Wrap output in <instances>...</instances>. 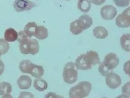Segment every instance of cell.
<instances>
[{"label": "cell", "mask_w": 130, "mask_h": 98, "mask_svg": "<svg viewBox=\"0 0 130 98\" xmlns=\"http://www.w3.org/2000/svg\"><path fill=\"white\" fill-rule=\"evenodd\" d=\"M17 40L19 42L20 52L22 54H30L35 55L39 51L40 46L38 40L35 39H30L26 36L24 31L18 33Z\"/></svg>", "instance_id": "cell-1"}, {"label": "cell", "mask_w": 130, "mask_h": 98, "mask_svg": "<svg viewBox=\"0 0 130 98\" xmlns=\"http://www.w3.org/2000/svg\"><path fill=\"white\" fill-rule=\"evenodd\" d=\"M100 63V59L98 53L95 51H90L77 57L75 64L78 69L87 70Z\"/></svg>", "instance_id": "cell-2"}, {"label": "cell", "mask_w": 130, "mask_h": 98, "mask_svg": "<svg viewBox=\"0 0 130 98\" xmlns=\"http://www.w3.org/2000/svg\"><path fill=\"white\" fill-rule=\"evenodd\" d=\"M93 24L91 18L87 14L80 16L78 19L74 21L70 24V31L73 35L81 34L85 30L90 27Z\"/></svg>", "instance_id": "cell-3"}, {"label": "cell", "mask_w": 130, "mask_h": 98, "mask_svg": "<svg viewBox=\"0 0 130 98\" xmlns=\"http://www.w3.org/2000/svg\"><path fill=\"white\" fill-rule=\"evenodd\" d=\"M19 69L22 73L30 74L36 78H40L44 75V70L42 67L34 64L29 60L26 59L21 61Z\"/></svg>", "instance_id": "cell-4"}, {"label": "cell", "mask_w": 130, "mask_h": 98, "mask_svg": "<svg viewBox=\"0 0 130 98\" xmlns=\"http://www.w3.org/2000/svg\"><path fill=\"white\" fill-rule=\"evenodd\" d=\"M91 90V84L87 81H83L70 90L69 97L72 98H84L88 96Z\"/></svg>", "instance_id": "cell-5"}, {"label": "cell", "mask_w": 130, "mask_h": 98, "mask_svg": "<svg viewBox=\"0 0 130 98\" xmlns=\"http://www.w3.org/2000/svg\"><path fill=\"white\" fill-rule=\"evenodd\" d=\"M63 77L64 81L69 84L75 83L78 79V69L75 63L69 62L63 68Z\"/></svg>", "instance_id": "cell-6"}, {"label": "cell", "mask_w": 130, "mask_h": 98, "mask_svg": "<svg viewBox=\"0 0 130 98\" xmlns=\"http://www.w3.org/2000/svg\"><path fill=\"white\" fill-rule=\"evenodd\" d=\"M130 8L125 9L117 16L116 19V24L119 27L127 28L130 25Z\"/></svg>", "instance_id": "cell-7"}, {"label": "cell", "mask_w": 130, "mask_h": 98, "mask_svg": "<svg viewBox=\"0 0 130 98\" xmlns=\"http://www.w3.org/2000/svg\"><path fill=\"white\" fill-rule=\"evenodd\" d=\"M36 6L35 3L28 0H15L13 4L14 9L18 12L30 10Z\"/></svg>", "instance_id": "cell-8"}, {"label": "cell", "mask_w": 130, "mask_h": 98, "mask_svg": "<svg viewBox=\"0 0 130 98\" xmlns=\"http://www.w3.org/2000/svg\"><path fill=\"white\" fill-rule=\"evenodd\" d=\"M106 77V83L111 89H116L121 85V78L117 74L111 72Z\"/></svg>", "instance_id": "cell-9"}, {"label": "cell", "mask_w": 130, "mask_h": 98, "mask_svg": "<svg viewBox=\"0 0 130 98\" xmlns=\"http://www.w3.org/2000/svg\"><path fill=\"white\" fill-rule=\"evenodd\" d=\"M117 13V9L112 5H107L103 7L101 9L102 17L106 20H111Z\"/></svg>", "instance_id": "cell-10"}, {"label": "cell", "mask_w": 130, "mask_h": 98, "mask_svg": "<svg viewBox=\"0 0 130 98\" xmlns=\"http://www.w3.org/2000/svg\"><path fill=\"white\" fill-rule=\"evenodd\" d=\"M103 62L108 69L113 71L119 64V59L115 53H110L106 55Z\"/></svg>", "instance_id": "cell-11"}, {"label": "cell", "mask_w": 130, "mask_h": 98, "mask_svg": "<svg viewBox=\"0 0 130 98\" xmlns=\"http://www.w3.org/2000/svg\"><path fill=\"white\" fill-rule=\"evenodd\" d=\"M17 83L20 89L26 90L31 87L32 80L28 76H21L18 79Z\"/></svg>", "instance_id": "cell-12"}, {"label": "cell", "mask_w": 130, "mask_h": 98, "mask_svg": "<svg viewBox=\"0 0 130 98\" xmlns=\"http://www.w3.org/2000/svg\"><path fill=\"white\" fill-rule=\"evenodd\" d=\"M12 91V87L9 83L4 81L1 84L0 95L2 98H12L10 94Z\"/></svg>", "instance_id": "cell-13"}, {"label": "cell", "mask_w": 130, "mask_h": 98, "mask_svg": "<svg viewBox=\"0 0 130 98\" xmlns=\"http://www.w3.org/2000/svg\"><path fill=\"white\" fill-rule=\"evenodd\" d=\"M48 36V30L43 26H38L35 32V37L40 40L46 39Z\"/></svg>", "instance_id": "cell-14"}, {"label": "cell", "mask_w": 130, "mask_h": 98, "mask_svg": "<svg viewBox=\"0 0 130 98\" xmlns=\"http://www.w3.org/2000/svg\"><path fill=\"white\" fill-rule=\"evenodd\" d=\"M4 38L7 42H15L17 40L18 34L14 29L9 28L5 30L4 33Z\"/></svg>", "instance_id": "cell-15"}, {"label": "cell", "mask_w": 130, "mask_h": 98, "mask_svg": "<svg viewBox=\"0 0 130 98\" xmlns=\"http://www.w3.org/2000/svg\"><path fill=\"white\" fill-rule=\"evenodd\" d=\"M93 31V36L98 39H105L108 36L107 30L102 26L95 27Z\"/></svg>", "instance_id": "cell-16"}, {"label": "cell", "mask_w": 130, "mask_h": 98, "mask_svg": "<svg viewBox=\"0 0 130 98\" xmlns=\"http://www.w3.org/2000/svg\"><path fill=\"white\" fill-rule=\"evenodd\" d=\"M130 34H124L120 39V44L122 48L127 52L130 51Z\"/></svg>", "instance_id": "cell-17"}, {"label": "cell", "mask_w": 130, "mask_h": 98, "mask_svg": "<svg viewBox=\"0 0 130 98\" xmlns=\"http://www.w3.org/2000/svg\"><path fill=\"white\" fill-rule=\"evenodd\" d=\"M37 26V25L35 22H29L24 27V31L29 38H31L32 36H34Z\"/></svg>", "instance_id": "cell-18"}, {"label": "cell", "mask_w": 130, "mask_h": 98, "mask_svg": "<svg viewBox=\"0 0 130 98\" xmlns=\"http://www.w3.org/2000/svg\"><path fill=\"white\" fill-rule=\"evenodd\" d=\"M78 8L81 12L87 13L91 7V3L89 0H79L77 4Z\"/></svg>", "instance_id": "cell-19"}, {"label": "cell", "mask_w": 130, "mask_h": 98, "mask_svg": "<svg viewBox=\"0 0 130 98\" xmlns=\"http://www.w3.org/2000/svg\"><path fill=\"white\" fill-rule=\"evenodd\" d=\"M34 86L36 90L40 92H42L47 89L48 85L44 80L38 79L35 80Z\"/></svg>", "instance_id": "cell-20"}, {"label": "cell", "mask_w": 130, "mask_h": 98, "mask_svg": "<svg viewBox=\"0 0 130 98\" xmlns=\"http://www.w3.org/2000/svg\"><path fill=\"white\" fill-rule=\"evenodd\" d=\"M9 48V44L7 41L3 38H0V56L7 52Z\"/></svg>", "instance_id": "cell-21"}, {"label": "cell", "mask_w": 130, "mask_h": 98, "mask_svg": "<svg viewBox=\"0 0 130 98\" xmlns=\"http://www.w3.org/2000/svg\"><path fill=\"white\" fill-rule=\"evenodd\" d=\"M99 71V73L104 77H106L108 74L113 72V71H111L108 69V68L104 64L103 62L100 63Z\"/></svg>", "instance_id": "cell-22"}, {"label": "cell", "mask_w": 130, "mask_h": 98, "mask_svg": "<svg viewBox=\"0 0 130 98\" xmlns=\"http://www.w3.org/2000/svg\"><path fill=\"white\" fill-rule=\"evenodd\" d=\"M115 4L119 7L128 6L130 3V0H113Z\"/></svg>", "instance_id": "cell-23"}, {"label": "cell", "mask_w": 130, "mask_h": 98, "mask_svg": "<svg viewBox=\"0 0 130 98\" xmlns=\"http://www.w3.org/2000/svg\"><path fill=\"white\" fill-rule=\"evenodd\" d=\"M122 94L124 95L125 97H130V82H128V83L125 84L122 87Z\"/></svg>", "instance_id": "cell-24"}, {"label": "cell", "mask_w": 130, "mask_h": 98, "mask_svg": "<svg viewBox=\"0 0 130 98\" xmlns=\"http://www.w3.org/2000/svg\"><path fill=\"white\" fill-rule=\"evenodd\" d=\"M106 0H90L91 3L97 5H100L103 4Z\"/></svg>", "instance_id": "cell-25"}, {"label": "cell", "mask_w": 130, "mask_h": 98, "mask_svg": "<svg viewBox=\"0 0 130 98\" xmlns=\"http://www.w3.org/2000/svg\"><path fill=\"white\" fill-rule=\"evenodd\" d=\"M1 57V56H0ZM5 69V65L1 59H0V76L2 75Z\"/></svg>", "instance_id": "cell-26"}, {"label": "cell", "mask_w": 130, "mask_h": 98, "mask_svg": "<svg viewBox=\"0 0 130 98\" xmlns=\"http://www.w3.org/2000/svg\"><path fill=\"white\" fill-rule=\"evenodd\" d=\"M65 1H71V0H65Z\"/></svg>", "instance_id": "cell-27"}, {"label": "cell", "mask_w": 130, "mask_h": 98, "mask_svg": "<svg viewBox=\"0 0 130 98\" xmlns=\"http://www.w3.org/2000/svg\"><path fill=\"white\" fill-rule=\"evenodd\" d=\"M0 86H1V84H0Z\"/></svg>", "instance_id": "cell-28"}]
</instances>
